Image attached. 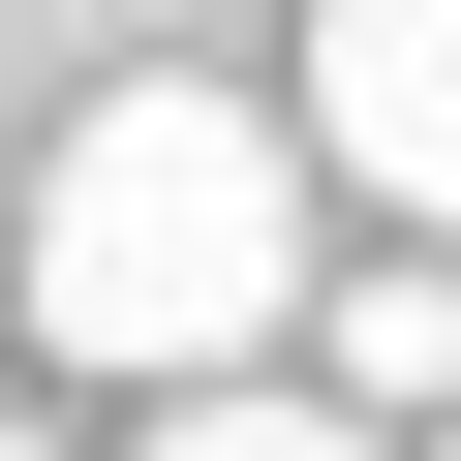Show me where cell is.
Here are the masks:
<instances>
[{
    "label": "cell",
    "mask_w": 461,
    "mask_h": 461,
    "mask_svg": "<svg viewBox=\"0 0 461 461\" xmlns=\"http://www.w3.org/2000/svg\"><path fill=\"white\" fill-rule=\"evenodd\" d=\"M308 123H247V93H93L62 154H32V339L93 369V400H215L277 308H308Z\"/></svg>",
    "instance_id": "1"
},
{
    "label": "cell",
    "mask_w": 461,
    "mask_h": 461,
    "mask_svg": "<svg viewBox=\"0 0 461 461\" xmlns=\"http://www.w3.org/2000/svg\"><path fill=\"white\" fill-rule=\"evenodd\" d=\"M308 154L400 247H461V0H308Z\"/></svg>",
    "instance_id": "2"
},
{
    "label": "cell",
    "mask_w": 461,
    "mask_h": 461,
    "mask_svg": "<svg viewBox=\"0 0 461 461\" xmlns=\"http://www.w3.org/2000/svg\"><path fill=\"white\" fill-rule=\"evenodd\" d=\"M308 308H339V400H369V430H461V277H430V247H369V277H308Z\"/></svg>",
    "instance_id": "3"
},
{
    "label": "cell",
    "mask_w": 461,
    "mask_h": 461,
    "mask_svg": "<svg viewBox=\"0 0 461 461\" xmlns=\"http://www.w3.org/2000/svg\"><path fill=\"white\" fill-rule=\"evenodd\" d=\"M123 461H400V430H369V400H154Z\"/></svg>",
    "instance_id": "4"
},
{
    "label": "cell",
    "mask_w": 461,
    "mask_h": 461,
    "mask_svg": "<svg viewBox=\"0 0 461 461\" xmlns=\"http://www.w3.org/2000/svg\"><path fill=\"white\" fill-rule=\"evenodd\" d=\"M0 215H32V154H0Z\"/></svg>",
    "instance_id": "5"
},
{
    "label": "cell",
    "mask_w": 461,
    "mask_h": 461,
    "mask_svg": "<svg viewBox=\"0 0 461 461\" xmlns=\"http://www.w3.org/2000/svg\"><path fill=\"white\" fill-rule=\"evenodd\" d=\"M430 461H461V430H430Z\"/></svg>",
    "instance_id": "6"
}]
</instances>
